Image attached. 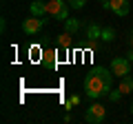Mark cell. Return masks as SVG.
Returning <instances> with one entry per match:
<instances>
[{
	"label": "cell",
	"mask_w": 133,
	"mask_h": 124,
	"mask_svg": "<svg viewBox=\"0 0 133 124\" xmlns=\"http://www.w3.org/2000/svg\"><path fill=\"white\" fill-rule=\"evenodd\" d=\"M113 89V71L104 67H95L89 71V75L84 78V95L91 100L104 98Z\"/></svg>",
	"instance_id": "6da1fadb"
},
{
	"label": "cell",
	"mask_w": 133,
	"mask_h": 124,
	"mask_svg": "<svg viewBox=\"0 0 133 124\" xmlns=\"http://www.w3.org/2000/svg\"><path fill=\"white\" fill-rule=\"evenodd\" d=\"M69 2L66 0H51V2H47V9H49V16L56 20H62L64 22L66 18H69Z\"/></svg>",
	"instance_id": "7a4b0ae2"
},
{
	"label": "cell",
	"mask_w": 133,
	"mask_h": 124,
	"mask_svg": "<svg viewBox=\"0 0 133 124\" xmlns=\"http://www.w3.org/2000/svg\"><path fill=\"white\" fill-rule=\"evenodd\" d=\"M104 115H107V109L102 104H98V102H93L91 106H87V111H84V122H89V124H100L102 120H104Z\"/></svg>",
	"instance_id": "3957f363"
},
{
	"label": "cell",
	"mask_w": 133,
	"mask_h": 124,
	"mask_svg": "<svg viewBox=\"0 0 133 124\" xmlns=\"http://www.w3.org/2000/svg\"><path fill=\"white\" fill-rule=\"evenodd\" d=\"M109 69L113 71L115 78H124V75L131 73V60H129V58H113Z\"/></svg>",
	"instance_id": "277c9868"
},
{
	"label": "cell",
	"mask_w": 133,
	"mask_h": 124,
	"mask_svg": "<svg viewBox=\"0 0 133 124\" xmlns=\"http://www.w3.org/2000/svg\"><path fill=\"white\" fill-rule=\"evenodd\" d=\"M44 24V18H38V16H29L27 20H22V31L27 36H33V33H38L40 29H42Z\"/></svg>",
	"instance_id": "5b68a950"
},
{
	"label": "cell",
	"mask_w": 133,
	"mask_h": 124,
	"mask_svg": "<svg viewBox=\"0 0 133 124\" xmlns=\"http://www.w3.org/2000/svg\"><path fill=\"white\" fill-rule=\"evenodd\" d=\"M109 11H113L115 16H127L131 11V2L129 0H109Z\"/></svg>",
	"instance_id": "8992f818"
},
{
	"label": "cell",
	"mask_w": 133,
	"mask_h": 124,
	"mask_svg": "<svg viewBox=\"0 0 133 124\" xmlns=\"http://www.w3.org/2000/svg\"><path fill=\"white\" fill-rule=\"evenodd\" d=\"M29 9H31V16H38V18H44L49 13L47 2H42V0H33L31 5H29Z\"/></svg>",
	"instance_id": "52a82bcc"
},
{
	"label": "cell",
	"mask_w": 133,
	"mask_h": 124,
	"mask_svg": "<svg viewBox=\"0 0 133 124\" xmlns=\"http://www.w3.org/2000/svg\"><path fill=\"white\" fill-rule=\"evenodd\" d=\"M87 38L91 40V47H95V42L102 38V27H98L95 22H91L89 27H87Z\"/></svg>",
	"instance_id": "ba28073f"
},
{
	"label": "cell",
	"mask_w": 133,
	"mask_h": 124,
	"mask_svg": "<svg viewBox=\"0 0 133 124\" xmlns=\"http://www.w3.org/2000/svg\"><path fill=\"white\" fill-rule=\"evenodd\" d=\"M64 29L69 31V33H78V31L82 29V22L78 18H71V16H69V18L64 20Z\"/></svg>",
	"instance_id": "9c48e42d"
},
{
	"label": "cell",
	"mask_w": 133,
	"mask_h": 124,
	"mask_svg": "<svg viewBox=\"0 0 133 124\" xmlns=\"http://www.w3.org/2000/svg\"><path fill=\"white\" fill-rule=\"evenodd\" d=\"M118 89L122 91V95L131 93V91H133V78H131V75H124V78H120V84H118Z\"/></svg>",
	"instance_id": "30bf717a"
},
{
	"label": "cell",
	"mask_w": 133,
	"mask_h": 124,
	"mask_svg": "<svg viewBox=\"0 0 133 124\" xmlns=\"http://www.w3.org/2000/svg\"><path fill=\"white\" fill-rule=\"evenodd\" d=\"M71 36L73 33H69V31H64L62 36H58V47L60 49H69L71 47Z\"/></svg>",
	"instance_id": "8fae6325"
},
{
	"label": "cell",
	"mask_w": 133,
	"mask_h": 124,
	"mask_svg": "<svg viewBox=\"0 0 133 124\" xmlns=\"http://www.w3.org/2000/svg\"><path fill=\"white\" fill-rule=\"evenodd\" d=\"M115 38V29L113 27H102V42H111V40Z\"/></svg>",
	"instance_id": "7c38bea8"
},
{
	"label": "cell",
	"mask_w": 133,
	"mask_h": 124,
	"mask_svg": "<svg viewBox=\"0 0 133 124\" xmlns=\"http://www.w3.org/2000/svg\"><path fill=\"white\" fill-rule=\"evenodd\" d=\"M120 98H122V91H120V89H111V93H109V100H111V102H118Z\"/></svg>",
	"instance_id": "4fadbf2b"
},
{
	"label": "cell",
	"mask_w": 133,
	"mask_h": 124,
	"mask_svg": "<svg viewBox=\"0 0 133 124\" xmlns=\"http://www.w3.org/2000/svg\"><path fill=\"white\" fill-rule=\"evenodd\" d=\"M66 2L71 5V9H82L87 5V0H66Z\"/></svg>",
	"instance_id": "5bb4252c"
},
{
	"label": "cell",
	"mask_w": 133,
	"mask_h": 124,
	"mask_svg": "<svg viewBox=\"0 0 133 124\" xmlns=\"http://www.w3.org/2000/svg\"><path fill=\"white\" fill-rule=\"evenodd\" d=\"M44 64H49V67H56V53H47V58H44Z\"/></svg>",
	"instance_id": "9a60e30c"
},
{
	"label": "cell",
	"mask_w": 133,
	"mask_h": 124,
	"mask_svg": "<svg viewBox=\"0 0 133 124\" xmlns=\"http://www.w3.org/2000/svg\"><path fill=\"white\" fill-rule=\"evenodd\" d=\"M69 100H71V104L76 106V104H80V100H82V98H80V95H71V98H69Z\"/></svg>",
	"instance_id": "2e32d148"
},
{
	"label": "cell",
	"mask_w": 133,
	"mask_h": 124,
	"mask_svg": "<svg viewBox=\"0 0 133 124\" xmlns=\"http://www.w3.org/2000/svg\"><path fill=\"white\" fill-rule=\"evenodd\" d=\"M127 58H129V60H131V62H133V47H131V51H129V53H127Z\"/></svg>",
	"instance_id": "e0dca14e"
},
{
	"label": "cell",
	"mask_w": 133,
	"mask_h": 124,
	"mask_svg": "<svg viewBox=\"0 0 133 124\" xmlns=\"http://www.w3.org/2000/svg\"><path fill=\"white\" fill-rule=\"evenodd\" d=\"M100 2H102V7H104V9H109V0H100Z\"/></svg>",
	"instance_id": "ac0fdd59"
},
{
	"label": "cell",
	"mask_w": 133,
	"mask_h": 124,
	"mask_svg": "<svg viewBox=\"0 0 133 124\" xmlns=\"http://www.w3.org/2000/svg\"><path fill=\"white\" fill-rule=\"evenodd\" d=\"M129 40H131V47H133V31H131V38H129Z\"/></svg>",
	"instance_id": "d6986e66"
},
{
	"label": "cell",
	"mask_w": 133,
	"mask_h": 124,
	"mask_svg": "<svg viewBox=\"0 0 133 124\" xmlns=\"http://www.w3.org/2000/svg\"><path fill=\"white\" fill-rule=\"evenodd\" d=\"M131 113H133V104H131Z\"/></svg>",
	"instance_id": "ffe728a7"
}]
</instances>
